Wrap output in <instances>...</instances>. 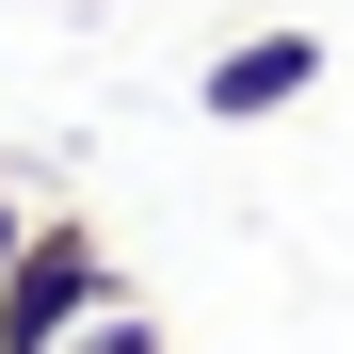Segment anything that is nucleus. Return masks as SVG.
<instances>
[{
	"label": "nucleus",
	"instance_id": "obj_1",
	"mask_svg": "<svg viewBox=\"0 0 354 354\" xmlns=\"http://www.w3.org/2000/svg\"><path fill=\"white\" fill-rule=\"evenodd\" d=\"M113 290H129V274H113L97 225H81V209H32V225H17V258H0V354H65Z\"/></svg>",
	"mask_w": 354,
	"mask_h": 354
},
{
	"label": "nucleus",
	"instance_id": "obj_2",
	"mask_svg": "<svg viewBox=\"0 0 354 354\" xmlns=\"http://www.w3.org/2000/svg\"><path fill=\"white\" fill-rule=\"evenodd\" d=\"M290 97H322V32H306V17H258L242 48L194 65V113H209V129H274Z\"/></svg>",
	"mask_w": 354,
	"mask_h": 354
}]
</instances>
